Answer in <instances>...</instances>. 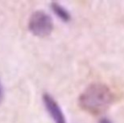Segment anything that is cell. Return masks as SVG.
<instances>
[{
  "label": "cell",
  "instance_id": "1",
  "mask_svg": "<svg viewBox=\"0 0 124 123\" xmlns=\"http://www.w3.org/2000/svg\"><path fill=\"white\" fill-rule=\"evenodd\" d=\"M114 94L107 85L95 83L89 85L78 98L80 108L91 115L105 112L114 101Z\"/></svg>",
  "mask_w": 124,
  "mask_h": 123
},
{
  "label": "cell",
  "instance_id": "2",
  "mask_svg": "<svg viewBox=\"0 0 124 123\" xmlns=\"http://www.w3.org/2000/svg\"><path fill=\"white\" fill-rule=\"evenodd\" d=\"M29 30L38 37H46L53 30V22L51 16L42 10H38L31 14L28 23Z\"/></svg>",
  "mask_w": 124,
  "mask_h": 123
},
{
  "label": "cell",
  "instance_id": "3",
  "mask_svg": "<svg viewBox=\"0 0 124 123\" xmlns=\"http://www.w3.org/2000/svg\"><path fill=\"white\" fill-rule=\"evenodd\" d=\"M42 100L44 103L45 108L47 110L51 118L55 123H68L67 119L63 114V111L61 109L55 99L49 94L45 93L42 96Z\"/></svg>",
  "mask_w": 124,
  "mask_h": 123
},
{
  "label": "cell",
  "instance_id": "4",
  "mask_svg": "<svg viewBox=\"0 0 124 123\" xmlns=\"http://www.w3.org/2000/svg\"><path fill=\"white\" fill-rule=\"evenodd\" d=\"M51 8H52V11L54 12V14L61 20H62L64 22H69L71 20V15L69 14V12L57 2H52L51 3Z\"/></svg>",
  "mask_w": 124,
  "mask_h": 123
},
{
  "label": "cell",
  "instance_id": "5",
  "mask_svg": "<svg viewBox=\"0 0 124 123\" xmlns=\"http://www.w3.org/2000/svg\"><path fill=\"white\" fill-rule=\"evenodd\" d=\"M3 96H4V89H3V85L2 84L1 80H0V104L3 101Z\"/></svg>",
  "mask_w": 124,
  "mask_h": 123
},
{
  "label": "cell",
  "instance_id": "6",
  "mask_svg": "<svg viewBox=\"0 0 124 123\" xmlns=\"http://www.w3.org/2000/svg\"><path fill=\"white\" fill-rule=\"evenodd\" d=\"M99 123H112V122H111V121L109 120V119H107V118H103V119H101V120L100 121Z\"/></svg>",
  "mask_w": 124,
  "mask_h": 123
}]
</instances>
